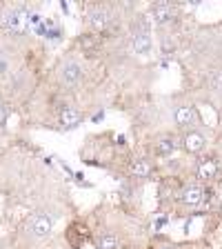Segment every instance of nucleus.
Segmentation results:
<instances>
[{"mask_svg": "<svg viewBox=\"0 0 222 249\" xmlns=\"http://www.w3.org/2000/svg\"><path fill=\"white\" fill-rule=\"evenodd\" d=\"M53 229V216H49L47 212H38L31 216L29 220V233L31 238H45L49 236Z\"/></svg>", "mask_w": 222, "mask_h": 249, "instance_id": "nucleus-1", "label": "nucleus"}, {"mask_svg": "<svg viewBox=\"0 0 222 249\" xmlns=\"http://www.w3.org/2000/svg\"><path fill=\"white\" fill-rule=\"evenodd\" d=\"M58 78H60V83L65 87H76L83 80V67L76 60H65L58 69Z\"/></svg>", "mask_w": 222, "mask_h": 249, "instance_id": "nucleus-2", "label": "nucleus"}, {"mask_svg": "<svg viewBox=\"0 0 222 249\" xmlns=\"http://www.w3.org/2000/svg\"><path fill=\"white\" fill-rule=\"evenodd\" d=\"M89 22H91V27L96 31H104L114 25V16H111V11L107 7H93L89 11Z\"/></svg>", "mask_w": 222, "mask_h": 249, "instance_id": "nucleus-3", "label": "nucleus"}, {"mask_svg": "<svg viewBox=\"0 0 222 249\" xmlns=\"http://www.w3.org/2000/svg\"><path fill=\"white\" fill-rule=\"evenodd\" d=\"M176 123L178 127H182L185 131H193V127L198 124V114L191 105H180L176 109Z\"/></svg>", "mask_w": 222, "mask_h": 249, "instance_id": "nucleus-4", "label": "nucleus"}, {"mask_svg": "<svg viewBox=\"0 0 222 249\" xmlns=\"http://www.w3.org/2000/svg\"><path fill=\"white\" fill-rule=\"evenodd\" d=\"M205 145H207V138L200 134V131H187L185 138H182V149L189 151V154H200L202 149H205Z\"/></svg>", "mask_w": 222, "mask_h": 249, "instance_id": "nucleus-5", "label": "nucleus"}, {"mask_svg": "<svg viewBox=\"0 0 222 249\" xmlns=\"http://www.w3.org/2000/svg\"><path fill=\"white\" fill-rule=\"evenodd\" d=\"M151 16H154V20L158 25H167V22H171L176 18V7L169 5V2H155L151 7Z\"/></svg>", "mask_w": 222, "mask_h": 249, "instance_id": "nucleus-6", "label": "nucleus"}, {"mask_svg": "<svg viewBox=\"0 0 222 249\" xmlns=\"http://www.w3.org/2000/svg\"><path fill=\"white\" fill-rule=\"evenodd\" d=\"M205 196H207V192H205L200 185H189L182 189L180 200L185 202V205H189V207H196V205H200V202L205 200Z\"/></svg>", "mask_w": 222, "mask_h": 249, "instance_id": "nucleus-7", "label": "nucleus"}, {"mask_svg": "<svg viewBox=\"0 0 222 249\" xmlns=\"http://www.w3.org/2000/svg\"><path fill=\"white\" fill-rule=\"evenodd\" d=\"M131 47H134V52L138 53V56L151 53V34H147V31H134V36H131Z\"/></svg>", "mask_w": 222, "mask_h": 249, "instance_id": "nucleus-8", "label": "nucleus"}, {"mask_svg": "<svg viewBox=\"0 0 222 249\" xmlns=\"http://www.w3.org/2000/svg\"><path fill=\"white\" fill-rule=\"evenodd\" d=\"M87 227L85 225H80V223H73V225H69V229H67V240H69V245H71L73 249H80L85 245V240H87Z\"/></svg>", "mask_w": 222, "mask_h": 249, "instance_id": "nucleus-9", "label": "nucleus"}, {"mask_svg": "<svg viewBox=\"0 0 222 249\" xmlns=\"http://www.w3.org/2000/svg\"><path fill=\"white\" fill-rule=\"evenodd\" d=\"M5 27L9 29V34H22V29H25V16H22V9H9L7 11Z\"/></svg>", "mask_w": 222, "mask_h": 249, "instance_id": "nucleus-10", "label": "nucleus"}, {"mask_svg": "<svg viewBox=\"0 0 222 249\" xmlns=\"http://www.w3.org/2000/svg\"><path fill=\"white\" fill-rule=\"evenodd\" d=\"M196 176L198 180H213V178L218 176V162L213 160V158H205V160L198 162V169H196Z\"/></svg>", "mask_w": 222, "mask_h": 249, "instance_id": "nucleus-11", "label": "nucleus"}, {"mask_svg": "<svg viewBox=\"0 0 222 249\" xmlns=\"http://www.w3.org/2000/svg\"><path fill=\"white\" fill-rule=\"evenodd\" d=\"M80 120H83V116H80V111H78L76 107H65L60 111V127L62 129H76L78 124H80Z\"/></svg>", "mask_w": 222, "mask_h": 249, "instance_id": "nucleus-12", "label": "nucleus"}, {"mask_svg": "<svg viewBox=\"0 0 222 249\" xmlns=\"http://www.w3.org/2000/svg\"><path fill=\"white\" fill-rule=\"evenodd\" d=\"M154 149H155V154L158 156H171L173 151L178 149V140H176V136H171V134H165V136H160V138L154 142Z\"/></svg>", "mask_w": 222, "mask_h": 249, "instance_id": "nucleus-13", "label": "nucleus"}, {"mask_svg": "<svg viewBox=\"0 0 222 249\" xmlns=\"http://www.w3.org/2000/svg\"><path fill=\"white\" fill-rule=\"evenodd\" d=\"M151 171H154V165L147 158H140V160L131 162V174L136 178H147V176H151Z\"/></svg>", "mask_w": 222, "mask_h": 249, "instance_id": "nucleus-14", "label": "nucleus"}, {"mask_svg": "<svg viewBox=\"0 0 222 249\" xmlns=\"http://www.w3.org/2000/svg\"><path fill=\"white\" fill-rule=\"evenodd\" d=\"M96 249H120V240L114 233H100L96 238Z\"/></svg>", "mask_w": 222, "mask_h": 249, "instance_id": "nucleus-15", "label": "nucleus"}, {"mask_svg": "<svg viewBox=\"0 0 222 249\" xmlns=\"http://www.w3.org/2000/svg\"><path fill=\"white\" fill-rule=\"evenodd\" d=\"M9 69H11V58L7 49H0V78L9 76Z\"/></svg>", "mask_w": 222, "mask_h": 249, "instance_id": "nucleus-16", "label": "nucleus"}, {"mask_svg": "<svg viewBox=\"0 0 222 249\" xmlns=\"http://www.w3.org/2000/svg\"><path fill=\"white\" fill-rule=\"evenodd\" d=\"M211 85H213V89H216V91H220V93H222V71L213 73V80H211Z\"/></svg>", "mask_w": 222, "mask_h": 249, "instance_id": "nucleus-17", "label": "nucleus"}, {"mask_svg": "<svg viewBox=\"0 0 222 249\" xmlns=\"http://www.w3.org/2000/svg\"><path fill=\"white\" fill-rule=\"evenodd\" d=\"M7 118H9V107H7V105H2V107H0V127L7 123Z\"/></svg>", "mask_w": 222, "mask_h": 249, "instance_id": "nucleus-18", "label": "nucleus"}, {"mask_svg": "<svg viewBox=\"0 0 222 249\" xmlns=\"http://www.w3.org/2000/svg\"><path fill=\"white\" fill-rule=\"evenodd\" d=\"M160 249H171V247H160Z\"/></svg>", "mask_w": 222, "mask_h": 249, "instance_id": "nucleus-19", "label": "nucleus"}, {"mask_svg": "<svg viewBox=\"0 0 222 249\" xmlns=\"http://www.w3.org/2000/svg\"><path fill=\"white\" fill-rule=\"evenodd\" d=\"M0 107H2V103H0Z\"/></svg>", "mask_w": 222, "mask_h": 249, "instance_id": "nucleus-20", "label": "nucleus"}]
</instances>
